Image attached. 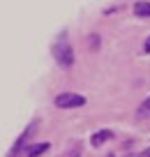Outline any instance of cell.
I'll return each instance as SVG.
<instances>
[{
	"mask_svg": "<svg viewBox=\"0 0 150 157\" xmlns=\"http://www.w3.org/2000/svg\"><path fill=\"white\" fill-rule=\"evenodd\" d=\"M53 58H56V63H58L63 69H69L74 65V49H72V44H67V42H56L53 44Z\"/></svg>",
	"mask_w": 150,
	"mask_h": 157,
	"instance_id": "cell-1",
	"label": "cell"
},
{
	"mask_svg": "<svg viewBox=\"0 0 150 157\" xmlns=\"http://www.w3.org/2000/svg\"><path fill=\"white\" fill-rule=\"evenodd\" d=\"M86 104V97L79 93H63L56 97V106L58 109H79Z\"/></svg>",
	"mask_w": 150,
	"mask_h": 157,
	"instance_id": "cell-2",
	"label": "cell"
},
{
	"mask_svg": "<svg viewBox=\"0 0 150 157\" xmlns=\"http://www.w3.org/2000/svg\"><path fill=\"white\" fill-rule=\"evenodd\" d=\"M37 129V123H30L28 127H25V132L21 134L19 139H16V143L12 146V150H10V157H21V152H23V148L28 146V141H30V134Z\"/></svg>",
	"mask_w": 150,
	"mask_h": 157,
	"instance_id": "cell-3",
	"label": "cell"
},
{
	"mask_svg": "<svg viewBox=\"0 0 150 157\" xmlns=\"http://www.w3.org/2000/svg\"><path fill=\"white\" fill-rule=\"evenodd\" d=\"M109 139H113V132H111V129H99V132H95V134L90 136V143H92L95 148H99V146H104Z\"/></svg>",
	"mask_w": 150,
	"mask_h": 157,
	"instance_id": "cell-4",
	"label": "cell"
},
{
	"mask_svg": "<svg viewBox=\"0 0 150 157\" xmlns=\"http://www.w3.org/2000/svg\"><path fill=\"white\" fill-rule=\"evenodd\" d=\"M48 148H51L48 143H35V146H28V150H25V157H39V155H44Z\"/></svg>",
	"mask_w": 150,
	"mask_h": 157,
	"instance_id": "cell-5",
	"label": "cell"
},
{
	"mask_svg": "<svg viewBox=\"0 0 150 157\" xmlns=\"http://www.w3.org/2000/svg\"><path fill=\"white\" fill-rule=\"evenodd\" d=\"M134 14H136V16H145V19H150V2L139 0V2L134 5Z\"/></svg>",
	"mask_w": 150,
	"mask_h": 157,
	"instance_id": "cell-6",
	"label": "cell"
},
{
	"mask_svg": "<svg viewBox=\"0 0 150 157\" xmlns=\"http://www.w3.org/2000/svg\"><path fill=\"white\" fill-rule=\"evenodd\" d=\"M136 116H139L141 120H150V97H145L143 102H141V106L136 109Z\"/></svg>",
	"mask_w": 150,
	"mask_h": 157,
	"instance_id": "cell-7",
	"label": "cell"
},
{
	"mask_svg": "<svg viewBox=\"0 0 150 157\" xmlns=\"http://www.w3.org/2000/svg\"><path fill=\"white\" fill-rule=\"evenodd\" d=\"M60 157H81V143H72V146H67V150L63 152Z\"/></svg>",
	"mask_w": 150,
	"mask_h": 157,
	"instance_id": "cell-8",
	"label": "cell"
},
{
	"mask_svg": "<svg viewBox=\"0 0 150 157\" xmlns=\"http://www.w3.org/2000/svg\"><path fill=\"white\" fill-rule=\"evenodd\" d=\"M88 44H92V49H99V46H97V35H92V37L88 39Z\"/></svg>",
	"mask_w": 150,
	"mask_h": 157,
	"instance_id": "cell-9",
	"label": "cell"
},
{
	"mask_svg": "<svg viewBox=\"0 0 150 157\" xmlns=\"http://www.w3.org/2000/svg\"><path fill=\"white\" fill-rule=\"evenodd\" d=\"M143 53H150V37L143 42Z\"/></svg>",
	"mask_w": 150,
	"mask_h": 157,
	"instance_id": "cell-10",
	"label": "cell"
},
{
	"mask_svg": "<svg viewBox=\"0 0 150 157\" xmlns=\"http://www.w3.org/2000/svg\"><path fill=\"white\" fill-rule=\"evenodd\" d=\"M139 157H150V148H145L143 152H139Z\"/></svg>",
	"mask_w": 150,
	"mask_h": 157,
	"instance_id": "cell-11",
	"label": "cell"
},
{
	"mask_svg": "<svg viewBox=\"0 0 150 157\" xmlns=\"http://www.w3.org/2000/svg\"><path fill=\"white\" fill-rule=\"evenodd\" d=\"M109 157H116V155H109Z\"/></svg>",
	"mask_w": 150,
	"mask_h": 157,
	"instance_id": "cell-12",
	"label": "cell"
}]
</instances>
